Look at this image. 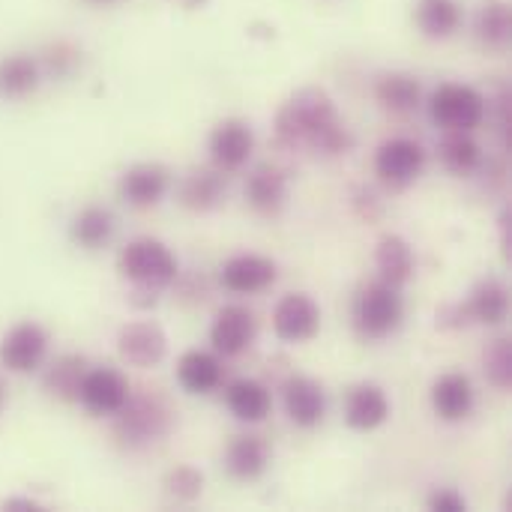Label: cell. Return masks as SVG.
<instances>
[{
  "mask_svg": "<svg viewBox=\"0 0 512 512\" xmlns=\"http://www.w3.org/2000/svg\"><path fill=\"white\" fill-rule=\"evenodd\" d=\"M276 141L288 150L306 147L321 156H342L354 144L333 99L321 87H303L282 102L276 114Z\"/></svg>",
  "mask_w": 512,
  "mask_h": 512,
  "instance_id": "1",
  "label": "cell"
},
{
  "mask_svg": "<svg viewBox=\"0 0 512 512\" xmlns=\"http://www.w3.org/2000/svg\"><path fill=\"white\" fill-rule=\"evenodd\" d=\"M351 318H354V330L363 339H387L399 330L402 318H405V300H402V288L375 279L369 285H363L354 297L351 306Z\"/></svg>",
  "mask_w": 512,
  "mask_h": 512,
  "instance_id": "2",
  "label": "cell"
},
{
  "mask_svg": "<svg viewBox=\"0 0 512 512\" xmlns=\"http://www.w3.org/2000/svg\"><path fill=\"white\" fill-rule=\"evenodd\" d=\"M117 267L135 288H147L156 294L162 288H168L180 273L174 252L153 237H138V240L126 243L117 258Z\"/></svg>",
  "mask_w": 512,
  "mask_h": 512,
  "instance_id": "3",
  "label": "cell"
},
{
  "mask_svg": "<svg viewBox=\"0 0 512 512\" xmlns=\"http://www.w3.org/2000/svg\"><path fill=\"white\" fill-rule=\"evenodd\" d=\"M171 429V408L159 396H129L114 414V435L123 447L138 450L162 441Z\"/></svg>",
  "mask_w": 512,
  "mask_h": 512,
  "instance_id": "4",
  "label": "cell"
},
{
  "mask_svg": "<svg viewBox=\"0 0 512 512\" xmlns=\"http://www.w3.org/2000/svg\"><path fill=\"white\" fill-rule=\"evenodd\" d=\"M429 114L444 132H474L489 117V99L471 84L447 81L432 93Z\"/></svg>",
  "mask_w": 512,
  "mask_h": 512,
  "instance_id": "5",
  "label": "cell"
},
{
  "mask_svg": "<svg viewBox=\"0 0 512 512\" xmlns=\"http://www.w3.org/2000/svg\"><path fill=\"white\" fill-rule=\"evenodd\" d=\"M48 357V333L36 321H21L15 324L3 339H0V366L15 375L36 372Z\"/></svg>",
  "mask_w": 512,
  "mask_h": 512,
  "instance_id": "6",
  "label": "cell"
},
{
  "mask_svg": "<svg viewBox=\"0 0 512 512\" xmlns=\"http://www.w3.org/2000/svg\"><path fill=\"white\" fill-rule=\"evenodd\" d=\"M426 168V150L414 138H390L375 150V174L396 189L411 186Z\"/></svg>",
  "mask_w": 512,
  "mask_h": 512,
  "instance_id": "7",
  "label": "cell"
},
{
  "mask_svg": "<svg viewBox=\"0 0 512 512\" xmlns=\"http://www.w3.org/2000/svg\"><path fill=\"white\" fill-rule=\"evenodd\" d=\"M129 396H132L129 381L117 369H108V366L87 369L84 381H81V390H78V402L93 417H114L126 405Z\"/></svg>",
  "mask_w": 512,
  "mask_h": 512,
  "instance_id": "8",
  "label": "cell"
},
{
  "mask_svg": "<svg viewBox=\"0 0 512 512\" xmlns=\"http://www.w3.org/2000/svg\"><path fill=\"white\" fill-rule=\"evenodd\" d=\"M321 330V309L309 294H285L273 309V333L288 345H303Z\"/></svg>",
  "mask_w": 512,
  "mask_h": 512,
  "instance_id": "9",
  "label": "cell"
},
{
  "mask_svg": "<svg viewBox=\"0 0 512 512\" xmlns=\"http://www.w3.org/2000/svg\"><path fill=\"white\" fill-rule=\"evenodd\" d=\"M117 351L135 369H156L168 354V336L156 321H132L117 333Z\"/></svg>",
  "mask_w": 512,
  "mask_h": 512,
  "instance_id": "10",
  "label": "cell"
},
{
  "mask_svg": "<svg viewBox=\"0 0 512 512\" xmlns=\"http://www.w3.org/2000/svg\"><path fill=\"white\" fill-rule=\"evenodd\" d=\"M279 270L270 258L255 255V252H243L234 255L222 264V288L231 294H261L276 282Z\"/></svg>",
  "mask_w": 512,
  "mask_h": 512,
  "instance_id": "11",
  "label": "cell"
},
{
  "mask_svg": "<svg viewBox=\"0 0 512 512\" xmlns=\"http://www.w3.org/2000/svg\"><path fill=\"white\" fill-rule=\"evenodd\" d=\"M255 150V135L246 120H222L210 132V159L219 171H240Z\"/></svg>",
  "mask_w": 512,
  "mask_h": 512,
  "instance_id": "12",
  "label": "cell"
},
{
  "mask_svg": "<svg viewBox=\"0 0 512 512\" xmlns=\"http://www.w3.org/2000/svg\"><path fill=\"white\" fill-rule=\"evenodd\" d=\"M255 333H258V324L246 306H225L210 327V342L216 354L240 357L255 342Z\"/></svg>",
  "mask_w": 512,
  "mask_h": 512,
  "instance_id": "13",
  "label": "cell"
},
{
  "mask_svg": "<svg viewBox=\"0 0 512 512\" xmlns=\"http://www.w3.org/2000/svg\"><path fill=\"white\" fill-rule=\"evenodd\" d=\"M168 186H171V174L159 162H138V165L126 168L120 183H117L120 198L126 204H132V207H153V204H159L168 195Z\"/></svg>",
  "mask_w": 512,
  "mask_h": 512,
  "instance_id": "14",
  "label": "cell"
},
{
  "mask_svg": "<svg viewBox=\"0 0 512 512\" xmlns=\"http://www.w3.org/2000/svg\"><path fill=\"white\" fill-rule=\"evenodd\" d=\"M282 402H285V414L294 426L300 429H315L324 420L327 411V396L324 387L306 375H294L285 381L282 390Z\"/></svg>",
  "mask_w": 512,
  "mask_h": 512,
  "instance_id": "15",
  "label": "cell"
},
{
  "mask_svg": "<svg viewBox=\"0 0 512 512\" xmlns=\"http://www.w3.org/2000/svg\"><path fill=\"white\" fill-rule=\"evenodd\" d=\"M246 201L261 216H279L288 204V174L276 165H258L246 177Z\"/></svg>",
  "mask_w": 512,
  "mask_h": 512,
  "instance_id": "16",
  "label": "cell"
},
{
  "mask_svg": "<svg viewBox=\"0 0 512 512\" xmlns=\"http://www.w3.org/2000/svg\"><path fill=\"white\" fill-rule=\"evenodd\" d=\"M390 420V399L378 384H357L345 399V423L354 432H375Z\"/></svg>",
  "mask_w": 512,
  "mask_h": 512,
  "instance_id": "17",
  "label": "cell"
},
{
  "mask_svg": "<svg viewBox=\"0 0 512 512\" xmlns=\"http://www.w3.org/2000/svg\"><path fill=\"white\" fill-rule=\"evenodd\" d=\"M270 468V447L261 435H240L225 450V471L240 483H255Z\"/></svg>",
  "mask_w": 512,
  "mask_h": 512,
  "instance_id": "18",
  "label": "cell"
},
{
  "mask_svg": "<svg viewBox=\"0 0 512 512\" xmlns=\"http://www.w3.org/2000/svg\"><path fill=\"white\" fill-rule=\"evenodd\" d=\"M432 408L441 420L459 423L474 411V384L462 372H447L432 387Z\"/></svg>",
  "mask_w": 512,
  "mask_h": 512,
  "instance_id": "19",
  "label": "cell"
},
{
  "mask_svg": "<svg viewBox=\"0 0 512 512\" xmlns=\"http://www.w3.org/2000/svg\"><path fill=\"white\" fill-rule=\"evenodd\" d=\"M42 84V66L36 57L15 51L0 57V99H27Z\"/></svg>",
  "mask_w": 512,
  "mask_h": 512,
  "instance_id": "20",
  "label": "cell"
},
{
  "mask_svg": "<svg viewBox=\"0 0 512 512\" xmlns=\"http://www.w3.org/2000/svg\"><path fill=\"white\" fill-rule=\"evenodd\" d=\"M177 381L192 396H207L222 384V363L210 351H186L177 360Z\"/></svg>",
  "mask_w": 512,
  "mask_h": 512,
  "instance_id": "21",
  "label": "cell"
},
{
  "mask_svg": "<svg viewBox=\"0 0 512 512\" xmlns=\"http://www.w3.org/2000/svg\"><path fill=\"white\" fill-rule=\"evenodd\" d=\"M414 249L405 237L399 234H384L375 246V267H378V279L402 288L411 276H414Z\"/></svg>",
  "mask_w": 512,
  "mask_h": 512,
  "instance_id": "22",
  "label": "cell"
},
{
  "mask_svg": "<svg viewBox=\"0 0 512 512\" xmlns=\"http://www.w3.org/2000/svg\"><path fill=\"white\" fill-rule=\"evenodd\" d=\"M225 405L240 423H261V420H267V414L273 408V399H270V390L261 381L240 378V381L228 384Z\"/></svg>",
  "mask_w": 512,
  "mask_h": 512,
  "instance_id": "23",
  "label": "cell"
},
{
  "mask_svg": "<svg viewBox=\"0 0 512 512\" xmlns=\"http://www.w3.org/2000/svg\"><path fill=\"white\" fill-rule=\"evenodd\" d=\"M225 198V180L219 168H201L183 177L180 183V204L192 213H207L219 207Z\"/></svg>",
  "mask_w": 512,
  "mask_h": 512,
  "instance_id": "24",
  "label": "cell"
},
{
  "mask_svg": "<svg viewBox=\"0 0 512 512\" xmlns=\"http://www.w3.org/2000/svg\"><path fill=\"white\" fill-rule=\"evenodd\" d=\"M465 309L471 315V324L498 327L510 315V294L498 279H483L465 300Z\"/></svg>",
  "mask_w": 512,
  "mask_h": 512,
  "instance_id": "25",
  "label": "cell"
},
{
  "mask_svg": "<svg viewBox=\"0 0 512 512\" xmlns=\"http://www.w3.org/2000/svg\"><path fill=\"white\" fill-rule=\"evenodd\" d=\"M417 27L429 39H447L462 27L459 0H417Z\"/></svg>",
  "mask_w": 512,
  "mask_h": 512,
  "instance_id": "26",
  "label": "cell"
},
{
  "mask_svg": "<svg viewBox=\"0 0 512 512\" xmlns=\"http://www.w3.org/2000/svg\"><path fill=\"white\" fill-rule=\"evenodd\" d=\"M114 234V216L105 207H84L81 213H75L72 225H69V237L75 246L93 252L102 249Z\"/></svg>",
  "mask_w": 512,
  "mask_h": 512,
  "instance_id": "27",
  "label": "cell"
},
{
  "mask_svg": "<svg viewBox=\"0 0 512 512\" xmlns=\"http://www.w3.org/2000/svg\"><path fill=\"white\" fill-rule=\"evenodd\" d=\"M84 372H87V363L84 357L78 354H66V357H57L48 369H45V390L60 399V402H78V390H81V381H84Z\"/></svg>",
  "mask_w": 512,
  "mask_h": 512,
  "instance_id": "28",
  "label": "cell"
},
{
  "mask_svg": "<svg viewBox=\"0 0 512 512\" xmlns=\"http://www.w3.org/2000/svg\"><path fill=\"white\" fill-rule=\"evenodd\" d=\"M477 39L480 45L492 48V51H504L510 45L512 18L510 3L507 0H483L480 12H477Z\"/></svg>",
  "mask_w": 512,
  "mask_h": 512,
  "instance_id": "29",
  "label": "cell"
},
{
  "mask_svg": "<svg viewBox=\"0 0 512 512\" xmlns=\"http://www.w3.org/2000/svg\"><path fill=\"white\" fill-rule=\"evenodd\" d=\"M375 96L387 111L408 114L420 105V81L408 72H387L375 81Z\"/></svg>",
  "mask_w": 512,
  "mask_h": 512,
  "instance_id": "30",
  "label": "cell"
},
{
  "mask_svg": "<svg viewBox=\"0 0 512 512\" xmlns=\"http://www.w3.org/2000/svg\"><path fill=\"white\" fill-rule=\"evenodd\" d=\"M438 153H441L444 168L459 177H468V174L480 171V165H483V150L471 138V132H444Z\"/></svg>",
  "mask_w": 512,
  "mask_h": 512,
  "instance_id": "31",
  "label": "cell"
},
{
  "mask_svg": "<svg viewBox=\"0 0 512 512\" xmlns=\"http://www.w3.org/2000/svg\"><path fill=\"white\" fill-rule=\"evenodd\" d=\"M162 492H165V498L174 501V504H192V501H198L201 492H204V474H201L198 468L180 465V468H174V471L165 474Z\"/></svg>",
  "mask_w": 512,
  "mask_h": 512,
  "instance_id": "32",
  "label": "cell"
},
{
  "mask_svg": "<svg viewBox=\"0 0 512 512\" xmlns=\"http://www.w3.org/2000/svg\"><path fill=\"white\" fill-rule=\"evenodd\" d=\"M483 372H486V381L507 393L512 390V342L510 339H495L486 354H483Z\"/></svg>",
  "mask_w": 512,
  "mask_h": 512,
  "instance_id": "33",
  "label": "cell"
},
{
  "mask_svg": "<svg viewBox=\"0 0 512 512\" xmlns=\"http://www.w3.org/2000/svg\"><path fill=\"white\" fill-rule=\"evenodd\" d=\"M81 63V51L75 48V45H69V42H54L48 51H45V57H42V72H48V75H54V78H66V75H72L75 72V66Z\"/></svg>",
  "mask_w": 512,
  "mask_h": 512,
  "instance_id": "34",
  "label": "cell"
},
{
  "mask_svg": "<svg viewBox=\"0 0 512 512\" xmlns=\"http://www.w3.org/2000/svg\"><path fill=\"white\" fill-rule=\"evenodd\" d=\"M429 510L435 512H465L468 510V501L462 498V492L456 489H438L429 495Z\"/></svg>",
  "mask_w": 512,
  "mask_h": 512,
  "instance_id": "35",
  "label": "cell"
},
{
  "mask_svg": "<svg viewBox=\"0 0 512 512\" xmlns=\"http://www.w3.org/2000/svg\"><path fill=\"white\" fill-rule=\"evenodd\" d=\"M438 324L444 330H459V327H468L471 324V315L465 309V303H450L438 312Z\"/></svg>",
  "mask_w": 512,
  "mask_h": 512,
  "instance_id": "36",
  "label": "cell"
},
{
  "mask_svg": "<svg viewBox=\"0 0 512 512\" xmlns=\"http://www.w3.org/2000/svg\"><path fill=\"white\" fill-rule=\"evenodd\" d=\"M3 510H12V512H39L42 510V504L39 501H33V498H6L3 504H0Z\"/></svg>",
  "mask_w": 512,
  "mask_h": 512,
  "instance_id": "37",
  "label": "cell"
},
{
  "mask_svg": "<svg viewBox=\"0 0 512 512\" xmlns=\"http://www.w3.org/2000/svg\"><path fill=\"white\" fill-rule=\"evenodd\" d=\"M3 402H6V387H3V378H0V408H3Z\"/></svg>",
  "mask_w": 512,
  "mask_h": 512,
  "instance_id": "38",
  "label": "cell"
},
{
  "mask_svg": "<svg viewBox=\"0 0 512 512\" xmlns=\"http://www.w3.org/2000/svg\"><path fill=\"white\" fill-rule=\"evenodd\" d=\"M87 3H96V6H108V3H117V0H87Z\"/></svg>",
  "mask_w": 512,
  "mask_h": 512,
  "instance_id": "39",
  "label": "cell"
}]
</instances>
